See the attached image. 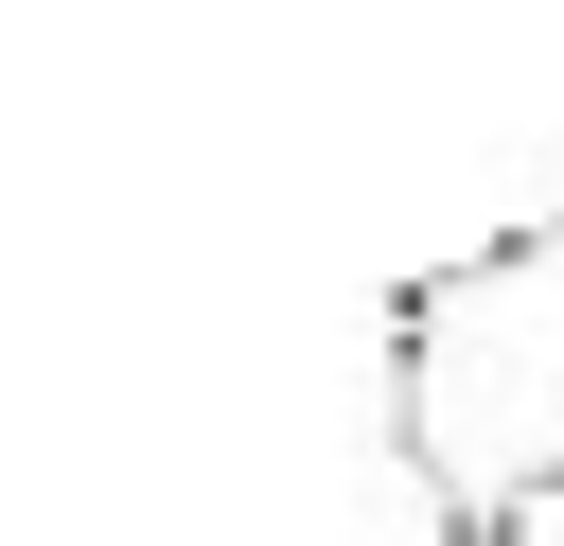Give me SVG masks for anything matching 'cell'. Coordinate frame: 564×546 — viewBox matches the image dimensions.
I'll use <instances>...</instances> for the list:
<instances>
[{"mask_svg": "<svg viewBox=\"0 0 564 546\" xmlns=\"http://www.w3.org/2000/svg\"><path fill=\"white\" fill-rule=\"evenodd\" d=\"M370 423L441 546H529L564 511V211H511L388 282Z\"/></svg>", "mask_w": 564, "mask_h": 546, "instance_id": "cell-1", "label": "cell"}]
</instances>
